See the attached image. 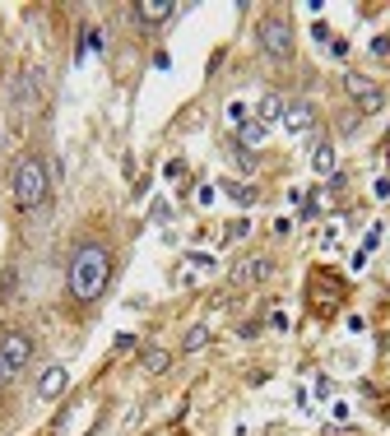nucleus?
<instances>
[{
    "label": "nucleus",
    "instance_id": "obj_1",
    "mask_svg": "<svg viewBox=\"0 0 390 436\" xmlns=\"http://www.w3.org/2000/svg\"><path fill=\"white\" fill-rule=\"evenodd\" d=\"M107 279H111V251L102 242H79L75 256H70V269H66V288L75 302H98L107 292Z\"/></svg>",
    "mask_w": 390,
    "mask_h": 436
},
{
    "label": "nucleus",
    "instance_id": "obj_2",
    "mask_svg": "<svg viewBox=\"0 0 390 436\" xmlns=\"http://www.w3.org/2000/svg\"><path fill=\"white\" fill-rule=\"evenodd\" d=\"M10 190H14V204H19L23 213L42 209L47 190H51V168H47L37 154H23L19 163H14V172H10Z\"/></svg>",
    "mask_w": 390,
    "mask_h": 436
},
{
    "label": "nucleus",
    "instance_id": "obj_3",
    "mask_svg": "<svg viewBox=\"0 0 390 436\" xmlns=\"http://www.w3.org/2000/svg\"><path fill=\"white\" fill-rule=\"evenodd\" d=\"M28 362H33V339L23 330H5L0 335V385H10Z\"/></svg>",
    "mask_w": 390,
    "mask_h": 436
},
{
    "label": "nucleus",
    "instance_id": "obj_4",
    "mask_svg": "<svg viewBox=\"0 0 390 436\" xmlns=\"http://www.w3.org/2000/svg\"><path fill=\"white\" fill-rule=\"evenodd\" d=\"M260 46H265L274 61H288L293 56V28H288V19H279V14H269V19H260Z\"/></svg>",
    "mask_w": 390,
    "mask_h": 436
},
{
    "label": "nucleus",
    "instance_id": "obj_5",
    "mask_svg": "<svg viewBox=\"0 0 390 436\" xmlns=\"http://www.w3.org/2000/svg\"><path fill=\"white\" fill-rule=\"evenodd\" d=\"M312 125H316L312 102H288V112H284V130H288V135H307Z\"/></svg>",
    "mask_w": 390,
    "mask_h": 436
},
{
    "label": "nucleus",
    "instance_id": "obj_6",
    "mask_svg": "<svg viewBox=\"0 0 390 436\" xmlns=\"http://www.w3.org/2000/svg\"><path fill=\"white\" fill-rule=\"evenodd\" d=\"M66 385H70V371L56 362V367L42 371V380H37V394H42V399H61V394H66Z\"/></svg>",
    "mask_w": 390,
    "mask_h": 436
},
{
    "label": "nucleus",
    "instance_id": "obj_7",
    "mask_svg": "<svg viewBox=\"0 0 390 436\" xmlns=\"http://www.w3.org/2000/svg\"><path fill=\"white\" fill-rule=\"evenodd\" d=\"M344 89L353 93V98L362 102L367 112H377V107H381V89L372 84V79H362V75H348V79H344Z\"/></svg>",
    "mask_w": 390,
    "mask_h": 436
},
{
    "label": "nucleus",
    "instance_id": "obj_8",
    "mask_svg": "<svg viewBox=\"0 0 390 436\" xmlns=\"http://www.w3.org/2000/svg\"><path fill=\"white\" fill-rule=\"evenodd\" d=\"M269 269H274V265H269V260H265V256H251V260H242V265H237V269H233V279H237V283H242V288H251V283H260V279H269Z\"/></svg>",
    "mask_w": 390,
    "mask_h": 436
},
{
    "label": "nucleus",
    "instance_id": "obj_9",
    "mask_svg": "<svg viewBox=\"0 0 390 436\" xmlns=\"http://www.w3.org/2000/svg\"><path fill=\"white\" fill-rule=\"evenodd\" d=\"M14 107H23V112H33V107H37V89H33V75H28V70L14 75Z\"/></svg>",
    "mask_w": 390,
    "mask_h": 436
},
{
    "label": "nucleus",
    "instance_id": "obj_10",
    "mask_svg": "<svg viewBox=\"0 0 390 436\" xmlns=\"http://www.w3.org/2000/svg\"><path fill=\"white\" fill-rule=\"evenodd\" d=\"M135 19H140V23H167V19H172V5H163V0H145V5H135Z\"/></svg>",
    "mask_w": 390,
    "mask_h": 436
},
{
    "label": "nucleus",
    "instance_id": "obj_11",
    "mask_svg": "<svg viewBox=\"0 0 390 436\" xmlns=\"http://www.w3.org/2000/svg\"><path fill=\"white\" fill-rule=\"evenodd\" d=\"M284 112H288V102L279 98V93H265V98H260V116H256V121H260V125L284 121Z\"/></svg>",
    "mask_w": 390,
    "mask_h": 436
},
{
    "label": "nucleus",
    "instance_id": "obj_12",
    "mask_svg": "<svg viewBox=\"0 0 390 436\" xmlns=\"http://www.w3.org/2000/svg\"><path fill=\"white\" fill-rule=\"evenodd\" d=\"M237 139H242L246 149L265 144V125H260V121H246V125H237Z\"/></svg>",
    "mask_w": 390,
    "mask_h": 436
},
{
    "label": "nucleus",
    "instance_id": "obj_13",
    "mask_svg": "<svg viewBox=\"0 0 390 436\" xmlns=\"http://www.w3.org/2000/svg\"><path fill=\"white\" fill-rule=\"evenodd\" d=\"M312 168L321 172V177H330V172H334V149H330V144H316V154H312Z\"/></svg>",
    "mask_w": 390,
    "mask_h": 436
},
{
    "label": "nucleus",
    "instance_id": "obj_14",
    "mask_svg": "<svg viewBox=\"0 0 390 436\" xmlns=\"http://www.w3.org/2000/svg\"><path fill=\"white\" fill-rule=\"evenodd\" d=\"M205 344H209V325H190L186 339H181V348H186V353H195V348H205Z\"/></svg>",
    "mask_w": 390,
    "mask_h": 436
},
{
    "label": "nucleus",
    "instance_id": "obj_15",
    "mask_svg": "<svg viewBox=\"0 0 390 436\" xmlns=\"http://www.w3.org/2000/svg\"><path fill=\"white\" fill-rule=\"evenodd\" d=\"M228 121H233V125H246V121H251V107H246L242 98H233V102H228Z\"/></svg>",
    "mask_w": 390,
    "mask_h": 436
},
{
    "label": "nucleus",
    "instance_id": "obj_16",
    "mask_svg": "<svg viewBox=\"0 0 390 436\" xmlns=\"http://www.w3.org/2000/svg\"><path fill=\"white\" fill-rule=\"evenodd\" d=\"M145 367H149V371H167V353H163V348H149V353H145Z\"/></svg>",
    "mask_w": 390,
    "mask_h": 436
},
{
    "label": "nucleus",
    "instance_id": "obj_17",
    "mask_svg": "<svg viewBox=\"0 0 390 436\" xmlns=\"http://www.w3.org/2000/svg\"><path fill=\"white\" fill-rule=\"evenodd\" d=\"M163 177H167V181H181V177H186V168H181V163H167Z\"/></svg>",
    "mask_w": 390,
    "mask_h": 436
},
{
    "label": "nucleus",
    "instance_id": "obj_18",
    "mask_svg": "<svg viewBox=\"0 0 390 436\" xmlns=\"http://www.w3.org/2000/svg\"><path fill=\"white\" fill-rule=\"evenodd\" d=\"M246 228H251V218H237V223L228 228V237H246Z\"/></svg>",
    "mask_w": 390,
    "mask_h": 436
}]
</instances>
